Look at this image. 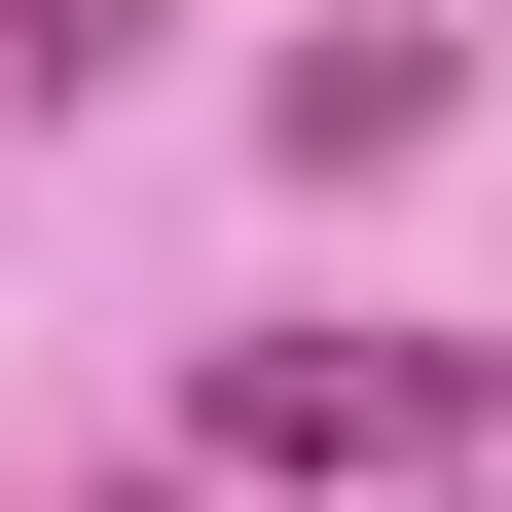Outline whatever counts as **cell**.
Here are the masks:
<instances>
[{"label": "cell", "mask_w": 512, "mask_h": 512, "mask_svg": "<svg viewBox=\"0 0 512 512\" xmlns=\"http://www.w3.org/2000/svg\"><path fill=\"white\" fill-rule=\"evenodd\" d=\"M183 439L220 476H476V330H256Z\"/></svg>", "instance_id": "1"}, {"label": "cell", "mask_w": 512, "mask_h": 512, "mask_svg": "<svg viewBox=\"0 0 512 512\" xmlns=\"http://www.w3.org/2000/svg\"><path fill=\"white\" fill-rule=\"evenodd\" d=\"M110 512H183V476H110Z\"/></svg>", "instance_id": "4"}, {"label": "cell", "mask_w": 512, "mask_h": 512, "mask_svg": "<svg viewBox=\"0 0 512 512\" xmlns=\"http://www.w3.org/2000/svg\"><path fill=\"white\" fill-rule=\"evenodd\" d=\"M439 110H476V37H439V0H330V37L256 74V147H293V183H403Z\"/></svg>", "instance_id": "2"}, {"label": "cell", "mask_w": 512, "mask_h": 512, "mask_svg": "<svg viewBox=\"0 0 512 512\" xmlns=\"http://www.w3.org/2000/svg\"><path fill=\"white\" fill-rule=\"evenodd\" d=\"M403 512H439V476H403Z\"/></svg>", "instance_id": "5"}, {"label": "cell", "mask_w": 512, "mask_h": 512, "mask_svg": "<svg viewBox=\"0 0 512 512\" xmlns=\"http://www.w3.org/2000/svg\"><path fill=\"white\" fill-rule=\"evenodd\" d=\"M147 74V0H0V110H110Z\"/></svg>", "instance_id": "3"}]
</instances>
